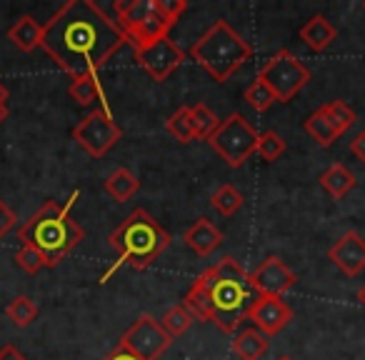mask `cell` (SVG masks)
Returning <instances> with one entry per match:
<instances>
[{"mask_svg": "<svg viewBox=\"0 0 365 360\" xmlns=\"http://www.w3.org/2000/svg\"><path fill=\"white\" fill-rule=\"evenodd\" d=\"M248 275H250V283H253L255 293L273 295V298H283V293H288V290L298 283V275H295L278 255H268V258Z\"/></svg>", "mask_w": 365, "mask_h": 360, "instance_id": "cell-12", "label": "cell"}, {"mask_svg": "<svg viewBox=\"0 0 365 360\" xmlns=\"http://www.w3.org/2000/svg\"><path fill=\"white\" fill-rule=\"evenodd\" d=\"M198 280L208 293L213 323L218 325V330L233 335L240 328V323L248 318L250 305L258 300L250 275L240 268V263L233 255H225L223 260L203 270Z\"/></svg>", "mask_w": 365, "mask_h": 360, "instance_id": "cell-2", "label": "cell"}, {"mask_svg": "<svg viewBox=\"0 0 365 360\" xmlns=\"http://www.w3.org/2000/svg\"><path fill=\"white\" fill-rule=\"evenodd\" d=\"M260 81L268 83V88L275 93L278 103H290L305 86L310 83V71L300 63L298 56L283 48L278 51L258 73Z\"/></svg>", "mask_w": 365, "mask_h": 360, "instance_id": "cell-8", "label": "cell"}, {"mask_svg": "<svg viewBox=\"0 0 365 360\" xmlns=\"http://www.w3.org/2000/svg\"><path fill=\"white\" fill-rule=\"evenodd\" d=\"M188 11V0H118L113 6V21L123 31L133 51L168 38L178 18Z\"/></svg>", "mask_w": 365, "mask_h": 360, "instance_id": "cell-4", "label": "cell"}, {"mask_svg": "<svg viewBox=\"0 0 365 360\" xmlns=\"http://www.w3.org/2000/svg\"><path fill=\"white\" fill-rule=\"evenodd\" d=\"M253 46L240 33L233 31L228 21H215L198 41L193 43L188 56L213 78L215 83L230 81L253 58Z\"/></svg>", "mask_w": 365, "mask_h": 360, "instance_id": "cell-6", "label": "cell"}, {"mask_svg": "<svg viewBox=\"0 0 365 360\" xmlns=\"http://www.w3.org/2000/svg\"><path fill=\"white\" fill-rule=\"evenodd\" d=\"M118 345L135 353L140 360H160L163 353L173 345V338L163 330V325L150 313H143L125 333L120 335Z\"/></svg>", "mask_w": 365, "mask_h": 360, "instance_id": "cell-10", "label": "cell"}, {"mask_svg": "<svg viewBox=\"0 0 365 360\" xmlns=\"http://www.w3.org/2000/svg\"><path fill=\"white\" fill-rule=\"evenodd\" d=\"M270 343L268 335H263L258 328H245L240 330L238 335L230 343V350L238 360H260L265 353H268Z\"/></svg>", "mask_w": 365, "mask_h": 360, "instance_id": "cell-18", "label": "cell"}, {"mask_svg": "<svg viewBox=\"0 0 365 360\" xmlns=\"http://www.w3.org/2000/svg\"><path fill=\"white\" fill-rule=\"evenodd\" d=\"M190 118H193L195 128V140H208L220 125V118L215 115V110L205 103H195L190 106Z\"/></svg>", "mask_w": 365, "mask_h": 360, "instance_id": "cell-26", "label": "cell"}, {"mask_svg": "<svg viewBox=\"0 0 365 360\" xmlns=\"http://www.w3.org/2000/svg\"><path fill=\"white\" fill-rule=\"evenodd\" d=\"M16 265L23 270V273L36 275V273H41V270L46 268V258H43L36 248H31V245H21V248H18V253H16Z\"/></svg>", "mask_w": 365, "mask_h": 360, "instance_id": "cell-32", "label": "cell"}, {"mask_svg": "<svg viewBox=\"0 0 365 360\" xmlns=\"http://www.w3.org/2000/svg\"><path fill=\"white\" fill-rule=\"evenodd\" d=\"M278 360H293V358H288V355H280V358Z\"/></svg>", "mask_w": 365, "mask_h": 360, "instance_id": "cell-40", "label": "cell"}, {"mask_svg": "<svg viewBox=\"0 0 365 360\" xmlns=\"http://www.w3.org/2000/svg\"><path fill=\"white\" fill-rule=\"evenodd\" d=\"M103 360H140V358H138L135 353H130L128 348H123V345H115Z\"/></svg>", "mask_w": 365, "mask_h": 360, "instance_id": "cell-35", "label": "cell"}, {"mask_svg": "<svg viewBox=\"0 0 365 360\" xmlns=\"http://www.w3.org/2000/svg\"><path fill=\"white\" fill-rule=\"evenodd\" d=\"M328 260L345 273L348 278H355V275L363 273L365 268V240L358 230H348L343 233L328 250Z\"/></svg>", "mask_w": 365, "mask_h": 360, "instance_id": "cell-14", "label": "cell"}, {"mask_svg": "<svg viewBox=\"0 0 365 360\" xmlns=\"http://www.w3.org/2000/svg\"><path fill=\"white\" fill-rule=\"evenodd\" d=\"M158 323H160L163 330H165V333L175 340V338H180L182 333H188V330L193 328L195 318L190 315V310L185 308V305L178 303V305H173V308L163 315V320H158Z\"/></svg>", "mask_w": 365, "mask_h": 360, "instance_id": "cell-25", "label": "cell"}, {"mask_svg": "<svg viewBox=\"0 0 365 360\" xmlns=\"http://www.w3.org/2000/svg\"><path fill=\"white\" fill-rule=\"evenodd\" d=\"M6 315L13 320L16 328H28V325H33V320L38 318V305L33 303L28 295H18V298H13L11 303H8Z\"/></svg>", "mask_w": 365, "mask_h": 360, "instance_id": "cell-27", "label": "cell"}, {"mask_svg": "<svg viewBox=\"0 0 365 360\" xmlns=\"http://www.w3.org/2000/svg\"><path fill=\"white\" fill-rule=\"evenodd\" d=\"M363 11H365V3H363Z\"/></svg>", "mask_w": 365, "mask_h": 360, "instance_id": "cell-41", "label": "cell"}, {"mask_svg": "<svg viewBox=\"0 0 365 360\" xmlns=\"http://www.w3.org/2000/svg\"><path fill=\"white\" fill-rule=\"evenodd\" d=\"M318 183L333 200H343L345 195L355 188V183H358V180H355L353 170H348L343 163H333L328 170L320 173Z\"/></svg>", "mask_w": 365, "mask_h": 360, "instance_id": "cell-17", "label": "cell"}, {"mask_svg": "<svg viewBox=\"0 0 365 360\" xmlns=\"http://www.w3.org/2000/svg\"><path fill=\"white\" fill-rule=\"evenodd\" d=\"M243 98H245V103H248V106L253 108L255 113H265V110H270V106H273V103H278V98H275V93L270 91L268 83L260 81V78H255V81L250 83L248 88H245Z\"/></svg>", "mask_w": 365, "mask_h": 360, "instance_id": "cell-29", "label": "cell"}, {"mask_svg": "<svg viewBox=\"0 0 365 360\" xmlns=\"http://www.w3.org/2000/svg\"><path fill=\"white\" fill-rule=\"evenodd\" d=\"M8 101V88H6V83L0 81V103H6Z\"/></svg>", "mask_w": 365, "mask_h": 360, "instance_id": "cell-38", "label": "cell"}, {"mask_svg": "<svg viewBox=\"0 0 365 360\" xmlns=\"http://www.w3.org/2000/svg\"><path fill=\"white\" fill-rule=\"evenodd\" d=\"M350 153H353L360 163H365V130H360L358 135L350 140Z\"/></svg>", "mask_w": 365, "mask_h": 360, "instance_id": "cell-34", "label": "cell"}, {"mask_svg": "<svg viewBox=\"0 0 365 360\" xmlns=\"http://www.w3.org/2000/svg\"><path fill=\"white\" fill-rule=\"evenodd\" d=\"M182 305L190 310V315H193L195 320H200V323L210 320V323H213V310H210L208 293H205L203 283H200L198 278H195L193 285L188 288V293H185V298H182Z\"/></svg>", "mask_w": 365, "mask_h": 360, "instance_id": "cell-22", "label": "cell"}, {"mask_svg": "<svg viewBox=\"0 0 365 360\" xmlns=\"http://www.w3.org/2000/svg\"><path fill=\"white\" fill-rule=\"evenodd\" d=\"M76 198V195H73ZM58 205L56 200H48L46 205L36 210L26 223L18 228V240L21 245H31L46 258V268L61 265L68 255L73 253L78 243L86 240V230L73 220L71 205Z\"/></svg>", "mask_w": 365, "mask_h": 360, "instance_id": "cell-3", "label": "cell"}, {"mask_svg": "<svg viewBox=\"0 0 365 360\" xmlns=\"http://www.w3.org/2000/svg\"><path fill=\"white\" fill-rule=\"evenodd\" d=\"M288 150V145H285V140L278 135L275 130H265L263 135H260V140H258V155L263 158V160H268V163H273V160H278L283 153Z\"/></svg>", "mask_w": 365, "mask_h": 360, "instance_id": "cell-31", "label": "cell"}, {"mask_svg": "<svg viewBox=\"0 0 365 360\" xmlns=\"http://www.w3.org/2000/svg\"><path fill=\"white\" fill-rule=\"evenodd\" d=\"M18 223V215L13 213L11 208H8V203L3 198H0V240L6 238L8 233H11L13 228H16Z\"/></svg>", "mask_w": 365, "mask_h": 360, "instance_id": "cell-33", "label": "cell"}, {"mask_svg": "<svg viewBox=\"0 0 365 360\" xmlns=\"http://www.w3.org/2000/svg\"><path fill=\"white\" fill-rule=\"evenodd\" d=\"M8 115H11V113H8V106L6 103H0V125L8 120Z\"/></svg>", "mask_w": 365, "mask_h": 360, "instance_id": "cell-37", "label": "cell"}, {"mask_svg": "<svg viewBox=\"0 0 365 360\" xmlns=\"http://www.w3.org/2000/svg\"><path fill=\"white\" fill-rule=\"evenodd\" d=\"M305 133H308V135H313V140L318 143V145H323V148H330L340 138L338 128L333 125V120H330L328 113L323 110V106H320L318 110H315L313 115L305 120Z\"/></svg>", "mask_w": 365, "mask_h": 360, "instance_id": "cell-21", "label": "cell"}, {"mask_svg": "<svg viewBox=\"0 0 365 360\" xmlns=\"http://www.w3.org/2000/svg\"><path fill=\"white\" fill-rule=\"evenodd\" d=\"M248 320H253L255 328L270 338V335H278L293 320V308L283 298L258 295V300L248 310Z\"/></svg>", "mask_w": 365, "mask_h": 360, "instance_id": "cell-13", "label": "cell"}, {"mask_svg": "<svg viewBox=\"0 0 365 360\" xmlns=\"http://www.w3.org/2000/svg\"><path fill=\"white\" fill-rule=\"evenodd\" d=\"M123 138V130L115 120H113L108 108H98V110L88 113L76 128H73V140L83 148L91 158H103L118 145Z\"/></svg>", "mask_w": 365, "mask_h": 360, "instance_id": "cell-9", "label": "cell"}, {"mask_svg": "<svg viewBox=\"0 0 365 360\" xmlns=\"http://www.w3.org/2000/svg\"><path fill=\"white\" fill-rule=\"evenodd\" d=\"M8 41L23 53H33L43 43V26L33 16H23L8 28Z\"/></svg>", "mask_w": 365, "mask_h": 360, "instance_id": "cell-16", "label": "cell"}, {"mask_svg": "<svg viewBox=\"0 0 365 360\" xmlns=\"http://www.w3.org/2000/svg\"><path fill=\"white\" fill-rule=\"evenodd\" d=\"M165 130L175 138L178 143L188 145L195 140V128H193V118H190V106H180L170 118L165 120Z\"/></svg>", "mask_w": 365, "mask_h": 360, "instance_id": "cell-23", "label": "cell"}, {"mask_svg": "<svg viewBox=\"0 0 365 360\" xmlns=\"http://www.w3.org/2000/svg\"><path fill=\"white\" fill-rule=\"evenodd\" d=\"M243 203H245L243 193H240V190L235 188V185H230V183L220 185V188L215 190L213 195H210V205H213L215 213H220L223 218H230V215H235L240 208H243Z\"/></svg>", "mask_w": 365, "mask_h": 360, "instance_id": "cell-24", "label": "cell"}, {"mask_svg": "<svg viewBox=\"0 0 365 360\" xmlns=\"http://www.w3.org/2000/svg\"><path fill=\"white\" fill-rule=\"evenodd\" d=\"M135 53V63L153 78L155 83H163L178 71V68L185 63L188 53L182 51L180 46L170 41V38H160V41L150 43L145 48H138Z\"/></svg>", "mask_w": 365, "mask_h": 360, "instance_id": "cell-11", "label": "cell"}, {"mask_svg": "<svg viewBox=\"0 0 365 360\" xmlns=\"http://www.w3.org/2000/svg\"><path fill=\"white\" fill-rule=\"evenodd\" d=\"M68 93H71V98L78 103V106L88 108L101 98L103 88H101V83H98V76H88V78H78V81H73L71 88H68Z\"/></svg>", "mask_w": 365, "mask_h": 360, "instance_id": "cell-28", "label": "cell"}, {"mask_svg": "<svg viewBox=\"0 0 365 360\" xmlns=\"http://www.w3.org/2000/svg\"><path fill=\"white\" fill-rule=\"evenodd\" d=\"M358 300H360V305H363V308H365V285L358 290Z\"/></svg>", "mask_w": 365, "mask_h": 360, "instance_id": "cell-39", "label": "cell"}, {"mask_svg": "<svg viewBox=\"0 0 365 360\" xmlns=\"http://www.w3.org/2000/svg\"><path fill=\"white\" fill-rule=\"evenodd\" d=\"M182 243L188 245L195 255L205 258V255H210L220 243H223V233L215 228L213 220L198 218L188 230H185V233H182Z\"/></svg>", "mask_w": 365, "mask_h": 360, "instance_id": "cell-15", "label": "cell"}, {"mask_svg": "<svg viewBox=\"0 0 365 360\" xmlns=\"http://www.w3.org/2000/svg\"><path fill=\"white\" fill-rule=\"evenodd\" d=\"M323 110L328 113V118L333 120V125L338 128V133L343 135L345 130H350V128L355 125V110L348 106V103L343 101H330L323 106Z\"/></svg>", "mask_w": 365, "mask_h": 360, "instance_id": "cell-30", "label": "cell"}, {"mask_svg": "<svg viewBox=\"0 0 365 360\" xmlns=\"http://www.w3.org/2000/svg\"><path fill=\"white\" fill-rule=\"evenodd\" d=\"M260 133L245 120L240 113H230L220 120L218 130L208 138L210 148L228 163L230 168H243L258 150Z\"/></svg>", "mask_w": 365, "mask_h": 360, "instance_id": "cell-7", "label": "cell"}, {"mask_svg": "<svg viewBox=\"0 0 365 360\" xmlns=\"http://www.w3.org/2000/svg\"><path fill=\"white\" fill-rule=\"evenodd\" d=\"M138 188H140V180H138L128 168H115V170L106 178V193L113 195L115 200H120V203L130 200L133 195L138 193Z\"/></svg>", "mask_w": 365, "mask_h": 360, "instance_id": "cell-20", "label": "cell"}, {"mask_svg": "<svg viewBox=\"0 0 365 360\" xmlns=\"http://www.w3.org/2000/svg\"><path fill=\"white\" fill-rule=\"evenodd\" d=\"M125 36L93 0H68L43 26L41 48L73 81L98 76L103 66L125 46Z\"/></svg>", "mask_w": 365, "mask_h": 360, "instance_id": "cell-1", "label": "cell"}, {"mask_svg": "<svg viewBox=\"0 0 365 360\" xmlns=\"http://www.w3.org/2000/svg\"><path fill=\"white\" fill-rule=\"evenodd\" d=\"M108 243L118 253L120 263H128L133 270H148L160 258L163 250L170 248L173 235L148 210L135 208L108 235Z\"/></svg>", "mask_w": 365, "mask_h": 360, "instance_id": "cell-5", "label": "cell"}, {"mask_svg": "<svg viewBox=\"0 0 365 360\" xmlns=\"http://www.w3.org/2000/svg\"><path fill=\"white\" fill-rule=\"evenodd\" d=\"M0 360H26V358H23V353L16 348V345L8 343V345L0 348Z\"/></svg>", "mask_w": 365, "mask_h": 360, "instance_id": "cell-36", "label": "cell"}, {"mask_svg": "<svg viewBox=\"0 0 365 360\" xmlns=\"http://www.w3.org/2000/svg\"><path fill=\"white\" fill-rule=\"evenodd\" d=\"M338 31L333 28V23L328 21L325 16H313L303 28H300V38L305 41V46L315 53H323L330 43L335 41Z\"/></svg>", "mask_w": 365, "mask_h": 360, "instance_id": "cell-19", "label": "cell"}]
</instances>
